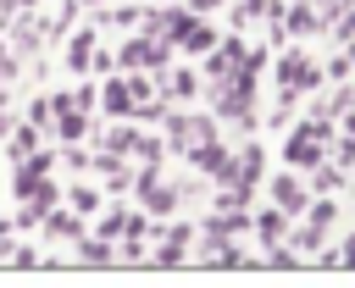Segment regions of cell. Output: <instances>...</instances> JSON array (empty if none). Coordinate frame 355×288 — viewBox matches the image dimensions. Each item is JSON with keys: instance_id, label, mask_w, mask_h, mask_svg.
<instances>
[{"instance_id": "6da1fadb", "label": "cell", "mask_w": 355, "mask_h": 288, "mask_svg": "<svg viewBox=\"0 0 355 288\" xmlns=\"http://www.w3.org/2000/svg\"><path fill=\"white\" fill-rule=\"evenodd\" d=\"M272 199H277L283 210H305V188H300L294 177H277V183H272Z\"/></svg>"}, {"instance_id": "7a4b0ae2", "label": "cell", "mask_w": 355, "mask_h": 288, "mask_svg": "<svg viewBox=\"0 0 355 288\" xmlns=\"http://www.w3.org/2000/svg\"><path fill=\"white\" fill-rule=\"evenodd\" d=\"M144 205H150V210H172V188H155V183H144Z\"/></svg>"}, {"instance_id": "3957f363", "label": "cell", "mask_w": 355, "mask_h": 288, "mask_svg": "<svg viewBox=\"0 0 355 288\" xmlns=\"http://www.w3.org/2000/svg\"><path fill=\"white\" fill-rule=\"evenodd\" d=\"M105 105H111V111H133V105H128V94H122V89H105Z\"/></svg>"}]
</instances>
